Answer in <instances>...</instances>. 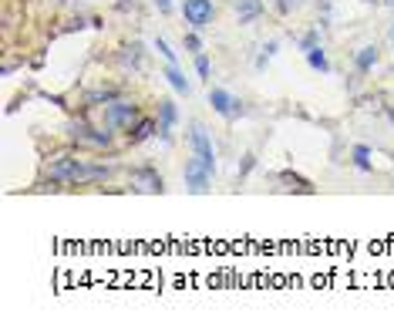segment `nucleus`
<instances>
[{
  "label": "nucleus",
  "mask_w": 394,
  "mask_h": 330,
  "mask_svg": "<svg viewBox=\"0 0 394 330\" xmlns=\"http://www.w3.org/2000/svg\"><path fill=\"white\" fill-rule=\"evenodd\" d=\"M263 14V0H236V17L240 24H249Z\"/></svg>",
  "instance_id": "obj_8"
},
{
  "label": "nucleus",
  "mask_w": 394,
  "mask_h": 330,
  "mask_svg": "<svg viewBox=\"0 0 394 330\" xmlns=\"http://www.w3.org/2000/svg\"><path fill=\"white\" fill-rule=\"evenodd\" d=\"M159 112H162V121H159V135L169 138L172 125H175V118H179V112H175V101H162V105H159Z\"/></svg>",
  "instance_id": "obj_9"
},
{
  "label": "nucleus",
  "mask_w": 394,
  "mask_h": 330,
  "mask_svg": "<svg viewBox=\"0 0 394 330\" xmlns=\"http://www.w3.org/2000/svg\"><path fill=\"white\" fill-rule=\"evenodd\" d=\"M155 51H159L162 58L169 61V64H175V51H172V47H169V44H166V40H162V38L155 40Z\"/></svg>",
  "instance_id": "obj_15"
},
{
  "label": "nucleus",
  "mask_w": 394,
  "mask_h": 330,
  "mask_svg": "<svg viewBox=\"0 0 394 330\" xmlns=\"http://www.w3.org/2000/svg\"><path fill=\"white\" fill-rule=\"evenodd\" d=\"M155 132H159V125H155V121H138V125H135V128L129 132V138H131V145H138V142L152 138Z\"/></svg>",
  "instance_id": "obj_12"
},
{
  "label": "nucleus",
  "mask_w": 394,
  "mask_h": 330,
  "mask_svg": "<svg viewBox=\"0 0 394 330\" xmlns=\"http://www.w3.org/2000/svg\"><path fill=\"white\" fill-rule=\"evenodd\" d=\"M354 162H357V169H360V172H371V149H367V145H357V149H354Z\"/></svg>",
  "instance_id": "obj_14"
},
{
  "label": "nucleus",
  "mask_w": 394,
  "mask_h": 330,
  "mask_svg": "<svg viewBox=\"0 0 394 330\" xmlns=\"http://www.w3.org/2000/svg\"><path fill=\"white\" fill-rule=\"evenodd\" d=\"M186 47L192 51V54H203V40H199V34L192 31V34H186Z\"/></svg>",
  "instance_id": "obj_16"
},
{
  "label": "nucleus",
  "mask_w": 394,
  "mask_h": 330,
  "mask_svg": "<svg viewBox=\"0 0 394 330\" xmlns=\"http://www.w3.org/2000/svg\"><path fill=\"white\" fill-rule=\"evenodd\" d=\"M129 182H131V189H135V193H149V195H155V193H162V189H166L162 175L155 172V169H135Z\"/></svg>",
  "instance_id": "obj_6"
},
{
  "label": "nucleus",
  "mask_w": 394,
  "mask_h": 330,
  "mask_svg": "<svg viewBox=\"0 0 394 330\" xmlns=\"http://www.w3.org/2000/svg\"><path fill=\"white\" fill-rule=\"evenodd\" d=\"M209 182H212V172H209L206 165L199 162V158L192 156L186 162V186L192 189L196 195H203V193H209Z\"/></svg>",
  "instance_id": "obj_5"
},
{
  "label": "nucleus",
  "mask_w": 394,
  "mask_h": 330,
  "mask_svg": "<svg viewBox=\"0 0 394 330\" xmlns=\"http://www.w3.org/2000/svg\"><path fill=\"white\" fill-rule=\"evenodd\" d=\"M105 121H108V128H135V121H138V105L135 101H125V98H115L108 101V112H105Z\"/></svg>",
  "instance_id": "obj_2"
},
{
  "label": "nucleus",
  "mask_w": 394,
  "mask_h": 330,
  "mask_svg": "<svg viewBox=\"0 0 394 330\" xmlns=\"http://www.w3.org/2000/svg\"><path fill=\"white\" fill-rule=\"evenodd\" d=\"M374 64H377V47L374 44H367V47L357 51V71H360V75H367Z\"/></svg>",
  "instance_id": "obj_10"
},
{
  "label": "nucleus",
  "mask_w": 394,
  "mask_h": 330,
  "mask_svg": "<svg viewBox=\"0 0 394 330\" xmlns=\"http://www.w3.org/2000/svg\"><path fill=\"white\" fill-rule=\"evenodd\" d=\"M391 44H394V27H391Z\"/></svg>",
  "instance_id": "obj_20"
},
{
  "label": "nucleus",
  "mask_w": 394,
  "mask_h": 330,
  "mask_svg": "<svg viewBox=\"0 0 394 330\" xmlns=\"http://www.w3.org/2000/svg\"><path fill=\"white\" fill-rule=\"evenodd\" d=\"M307 61H310V68L320 71V75H327V71H330V61H327V54H323V47H320V44L307 51Z\"/></svg>",
  "instance_id": "obj_13"
},
{
  "label": "nucleus",
  "mask_w": 394,
  "mask_h": 330,
  "mask_svg": "<svg viewBox=\"0 0 394 330\" xmlns=\"http://www.w3.org/2000/svg\"><path fill=\"white\" fill-rule=\"evenodd\" d=\"M155 7H159L162 14H169V10H172V0H155Z\"/></svg>",
  "instance_id": "obj_18"
},
{
  "label": "nucleus",
  "mask_w": 394,
  "mask_h": 330,
  "mask_svg": "<svg viewBox=\"0 0 394 330\" xmlns=\"http://www.w3.org/2000/svg\"><path fill=\"white\" fill-rule=\"evenodd\" d=\"M166 81H169L179 95H189V91H192V88H189V81H186V75L179 71V64H169V68H166Z\"/></svg>",
  "instance_id": "obj_11"
},
{
  "label": "nucleus",
  "mask_w": 394,
  "mask_h": 330,
  "mask_svg": "<svg viewBox=\"0 0 394 330\" xmlns=\"http://www.w3.org/2000/svg\"><path fill=\"white\" fill-rule=\"evenodd\" d=\"M209 105H212V112H219L223 118H236L243 112L240 98H233L229 91H223V88H212V91H209Z\"/></svg>",
  "instance_id": "obj_7"
},
{
  "label": "nucleus",
  "mask_w": 394,
  "mask_h": 330,
  "mask_svg": "<svg viewBox=\"0 0 394 330\" xmlns=\"http://www.w3.org/2000/svg\"><path fill=\"white\" fill-rule=\"evenodd\" d=\"M388 3H391V7H394V0H388Z\"/></svg>",
  "instance_id": "obj_22"
},
{
  "label": "nucleus",
  "mask_w": 394,
  "mask_h": 330,
  "mask_svg": "<svg viewBox=\"0 0 394 330\" xmlns=\"http://www.w3.org/2000/svg\"><path fill=\"white\" fill-rule=\"evenodd\" d=\"M367 3H377V0H367Z\"/></svg>",
  "instance_id": "obj_21"
},
{
  "label": "nucleus",
  "mask_w": 394,
  "mask_h": 330,
  "mask_svg": "<svg viewBox=\"0 0 394 330\" xmlns=\"http://www.w3.org/2000/svg\"><path fill=\"white\" fill-rule=\"evenodd\" d=\"M277 3H280V10H293V7H297L300 0H277Z\"/></svg>",
  "instance_id": "obj_19"
},
{
  "label": "nucleus",
  "mask_w": 394,
  "mask_h": 330,
  "mask_svg": "<svg viewBox=\"0 0 394 330\" xmlns=\"http://www.w3.org/2000/svg\"><path fill=\"white\" fill-rule=\"evenodd\" d=\"M196 71H199V78H209L212 71H209V61L203 54H196Z\"/></svg>",
  "instance_id": "obj_17"
},
{
  "label": "nucleus",
  "mask_w": 394,
  "mask_h": 330,
  "mask_svg": "<svg viewBox=\"0 0 394 330\" xmlns=\"http://www.w3.org/2000/svg\"><path fill=\"white\" fill-rule=\"evenodd\" d=\"M189 145H192V156L199 158L209 172H216V149H212V138H209V132L203 128V125H192Z\"/></svg>",
  "instance_id": "obj_3"
},
{
  "label": "nucleus",
  "mask_w": 394,
  "mask_h": 330,
  "mask_svg": "<svg viewBox=\"0 0 394 330\" xmlns=\"http://www.w3.org/2000/svg\"><path fill=\"white\" fill-rule=\"evenodd\" d=\"M212 14H216L212 0H186L182 3V17H186V24L192 31H206L212 24Z\"/></svg>",
  "instance_id": "obj_4"
},
{
  "label": "nucleus",
  "mask_w": 394,
  "mask_h": 330,
  "mask_svg": "<svg viewBox=\"0 0 394 330\" xmlns=\"http://www.w3.org/2000/svg\"><path fill=\"white\" fill-rule=\"evenodd\" d=\"M51 182H61V186H88V182H101L108 179L112 169L108 165H85L78 158H57L54 165L48 169Z\"/></svg>",
  "instance_id": "obj_1"
}]
</instances>
